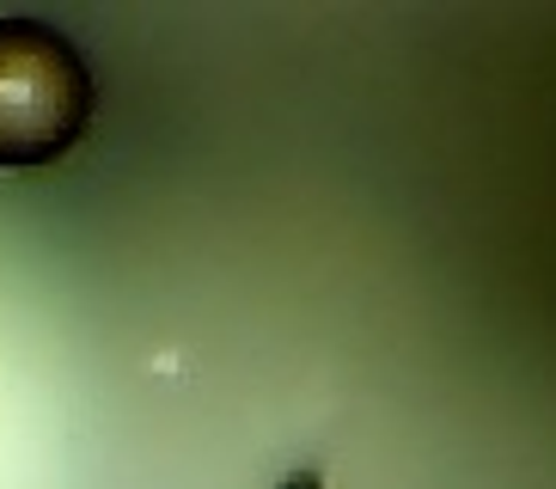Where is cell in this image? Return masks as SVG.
I'll use <instances>...</instances> for the list:
<instances>
[{
  "instance_id": "1",
  "label": "cell",
  "mask_w": 556,
  "mask_h": 489,
  "mask_svg": "<svg viewBox=\"0 0 556 489\" xmlns=\"http://www.w3.org/2000/svg\"><path fill=\"white\" fill-rule=\"evenodd\" d=\"M92 123V74L43 18H0V172L74 153Z\"/></svg>"
},
{
  "instance_id": "2",
  "label": "cell",
  "mask_w": 556,
  "mask_h": 489,
  "mask_svg": "<svg viewBox=\"0 0 556 489\" xmlns=\"http://www.w3.org/2000/svg\"><path fill=\"white\" fill-rule=\"evenodd\" d=\"M276 489H325V477H318V472H288Z\"/></svg>"
}]
</instances>
